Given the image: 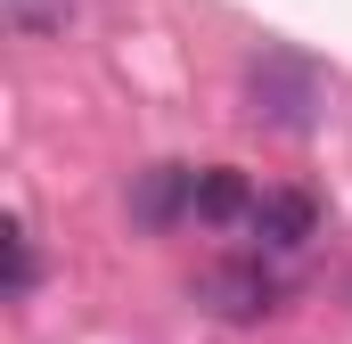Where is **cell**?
Instances as JSON below:
<instances>
[{
    "mask_svg": "<svg viewBox=\"0 0 352 344\" xmlns=\"http://www.w3.org/2000/svg\"><path fill=\"white\" fill-rule=\"evenodd\" d=\"M246 115L270 123V131H311L320 123V74L295 50H263L246 66Z\"/></svg>",
    "mask_w": 352,
    "mask_h": 344,
    "instance_id": "obj_1",
    "label": "cell"
},
{
    "mask_svg": "<svg viewBox=\"0 0 352 344\" xmlns=\"http://www.w3.org/2000/svg\"><path fill=\"white\" fill-rule=\"evenodd\" d=\"M278 295H287V287H278V270L263 262V246L197 270V303H205L213 320H263V312H278Z\"/></svg>",
    "mask_w": 352,
    "mask_h": 344,
    "instance_id": "obj_2",
    "label": "cell"
},
{
    "mask_svg": "<svg viewBox=\"0 0 352 344\" xmlns=\"http://www.w3.org/2000/svg\"><path fill=\"white\" fill-rule=\"evenodd\" d=\"M246 238H254L263 255H295V246H311V238H320V197H311V189H263Z\"/></svg>",
    "mask_w": 352,
    "mask_h": 344,
    "instance_id": "obj_3",
    "label": "cell"
},
{
    "mask_svg": "<svg viewBox=\"0 0 352 344\" xmlns=\"http://www.w3.org/2000/svg\"><path fill=\"white\" fill-rule=\"evenodd\" d=\"M188 213H197V172L188 164H148L131 180V222H140V230H173Z\"/></svg>",
    "mask_w": 352,
    "mask_h": 344,
    "instance_id": "obj_4",
    "label": "cell"
},
{
    "mask_svg": "<svg viewBox=\"0 0 352 344\" xmlns=\"http://www.w3.org/2000/svg\"><path fill=\"white\" fill-rule=\"evenodd\" d=\"M197 222H213V230H246L254 222V189H246L238 164H205L197 172Z\"/></svg>",
    "mask_w": 352,
    "mask_h": 344,
    "instance_id": "obj_5",
    "label": "cell"
},
{
    "mask_svg": "<svg viewBox=\"0 0 352 344\" xmlns=\"http://www.w3.org/2000/svg\"><path fill=\"white\" fill-rule=\"evenodd\" d=\"M0 17H8V33H16V41H66L74 0H0Z\"/></svg>",
    "mask_w": 352,
    "mask_h": 344,
    "instance_id": "obj_6",
    "label": "cell"
},
{
    "mask_svg": "<svg viewBox=\"0 0 352 344\" xmlns=\"http://www.w3.org/2000/svg\"><path fill=\"white\" fill-rule=\"evenodd\" d=\"M0 255H8V303H25V295H33V230H25L16 213L0 222Z\"/></svg>",
    "mask_w": 352,
    "mask_h": 344,
    "instance_id": "obj_7",
    "label": "cell"
}]
</instances>
